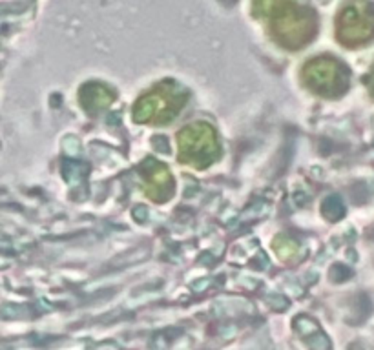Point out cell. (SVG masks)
<instances>
[{"instance_id":"1","label":"cell","mask_w":374,"mask_h":350,"mask_svg":"<svg viewBox=\"0 0 374 350\" xmlns=\"http://www.w3.org/2000/svg\"><path fill=\"white\" fill-rule=\"evenodd\" d=\"M267 15H270L274 40L283 48H303L316 35V15L305 6L297 4V0H278Z\"/></svg>"},{"instance_id":"2","label":"cell","mask_w":374,"mask_h":350,"mask_svg":"<svg viewBox=\"0 0 374 350\" xmlns=\"http://www.w3.org/2000/svg\"><path fill=\"white\" fill-rule=\"evenodd\" d=\"M188 102V91L178 82L163 81L137 99L132 117L139 125L166 126L182 111Z\"/></svg>"},{"instance_id":"3","label":"cell","mask_w":374,"mask_h":350,"mask_svg":"<svg viewBox=\"0 0 374 350\" xmlns=\"http://www.w3.org/2000/svg\"><path fill=\"white\" fill-rule=\"evenodd\" d=\"M221 157V144L216 128L208 122H192L178 135L179 163L190 168L207 170Z\"/></svg>"},{"instance_id":"4","label":"cell","mask_w":374,"mask_h":350,"mask_svg":"<svg viewBox=\"0 0 374 350\" xmlns=\"http://www.w3.org/2000/svg\"><path fill=\"white\" fill-rule=\"evenodd\" d=\"M302 81L312 93L336 99L349 90V70L336 58L318 57L303 66Z\"/></svg>"},{"instance_id":"5","label":"cell","mask_w":374,"mask_h":350,"mask_svg":"<svg viewBox=\"0 0 374 350\" xmlns=\"http://www.w3.org/2000/svg\"><path fill=\"white\" fill-rule=\"evenodd\" d=\"M336 35L343 46H361L374 37V8L367 0H349L338 13Z\"/></svg>"},{"instance_id":"6","label":"cell","mask_w":374,"mask_h":350,"mask_svg":"<svg viewBox=\"0 0 374 350\" xmlns=\"http://www.w3.org/2000/svg\"><path fill=\"white\" fill-rule=\"evenodd\" d=\"M141 170H143L144 193L159 205L170 201L176 193V181L170 170L163 163H157L155 159H146Z\"/></svg>"},{"instance_id":"7","label":"cell","mask_w":374,"mask_h":350,"mask_svg":"<svg viewBox=\"0 0 374 350\" xmlns=\"http://www.w3.org/2000/svg\"><path fill=\"white\" fill-rule=\"evenodd\" d=\"M79 101H81L84 111L95 116L116 101V91L101 84V82H88L79 91Z\"/></svg>"},{"instance_id":"8","label":"cell","mask_w":374,"mask_h":350,"mask_svg":"<svg viewBox=\"0 0 374 350\" xmlns=\"http://www.w3.org/2000/svg\"><path fill=\"white\" fill-rule=\"evenodd\" d=\"M364 82H365V86H367V90H369L371 95L374 97V66L371 67V72L365 75Z\"/></svg>"}]
</instances>
